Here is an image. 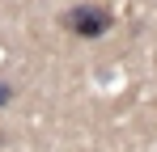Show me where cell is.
<instances>
[{"instance_id":"obj_1","label":"cell","mask_w":157,"mask_h":152,"mask_svg":"<svg viewBox=\"0 0 157 152\" xmlns=\"http://www.w3.org/2000/svg\"><path fill=\"white\" fill-rule=\"evenodd\" d=\"M59 25L68 30V34H77V38H102L106 30H110V13H106L102 4H77V9H68Z\"/></svg>"},{"instance_id":"obj_2","label":"cell","mask_w":157,"mask_h":152,"mask_svg":"<svg viewBox=\"0 0 157 152\" xmlns=\"http://www.w3.org/2000/svg\"><path fill=\"white\" fill-rule=\"evenodd\" d=\"M9 97H13V89H9V85L0 80V106H9Z\"/></svg>"}]
</instances>
